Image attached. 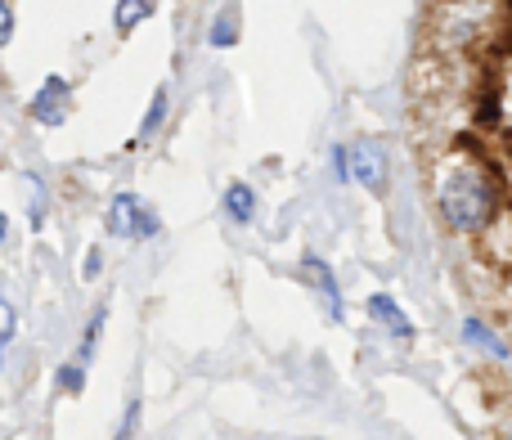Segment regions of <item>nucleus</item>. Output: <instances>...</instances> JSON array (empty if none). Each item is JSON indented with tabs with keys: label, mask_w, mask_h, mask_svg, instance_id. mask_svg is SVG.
I'll use <instances>...</instances> for the list:
<instances>
[{
	"label": "nucleus",
	"mask_w": 512,
	"mask_h": 440,
	"mask_svg": "<svg viewBox=\"0 0 512 440\" xmlns=\"http://www.w3.org/2000/svg\"><path fill=\"white\" fill-rule=\"evenodd\" d=\"M351 176L369 189L387 185V153H382L378 140H355L351 144Z\"/></svg>",
	"instance_id": "obj_1"
},
{
	"label": "nucleus",
	"mask_w": 512,
	"mask_h": 440,
	"mask_svg": "<svg viewBox=\"0 0 512 440\" xmlns=\"http://www.w3.org/2000/svg\"><path fill=\"white\" fill-rule=\"evenodd\" d=\"M108 229H113L117 238H126V234H153V229H158V216L144 212V207L135 203L131 194H122V198H113V212H108Z\"/></svg>",
	"instance_id": "obj_2"
},
{
	"label": "nucleus",
	"mask_w": 512,
	"mask_h": 440,
	"mask_svg": "<svg viewBox=\"0 0 512 440\" xmlns=\"http://www.w3.org/2000/svg\"><path fill=\"white\" fill-rule=\"evenodd\" d=\"M63 99H68V86H63L59 77H50V81L41 86V95H36V104H32L36 122L59 126V122H63Z\"/></svg>",
	"instance_id": "obj_3"
},
{
	"label": "nucleus",
	"mask_w": 512,
	"mask_h": 440,
	"mask_svg": "<svg viewBox=\"0 0 512 440\" xmlns=\"http://www.w3.org/2000/svg\"><path fill=\"white\" fill-rule=\"evenodd\" d=\"M369 310H373V315H378V324L387 328V333L405 337V342H409V337H414V324H409V319H405V310H400L391 297H382V292H378V297H369Z\"/></svg>",
	"instance_id": "obj_4"
},
{
	"label": "nucleus",
	"mask_w": 512,
	"mask_h": 440,
	"mask_svg": "<svg viewBox=\"0 0 512 440\" xmlns=\"http://www.w3.org/2000/svg\"><path fill=\"white\" fill-rule=\"evenodd\" d=\"M225 207H230V216L239 220V225H248V220L256 216V194L248 185H230L225 189Z\"/></svg>",
	"instance_id": "obj_5"
},
{
	"label": "nucleus",
	"mask_w": 512,
	"mask_h": 440,
	"mask_svg": "<svg viewBox=\"0 0 512 440\" xmlns=\"http://www.w3.org/2000/svg\"><path fill=\"white\" fill-rule=\"evenodd\" d=\"M306 270L315 274V283L328 292V306H333V319H337V315H342V297H337V283H333V274H328V265H319L315 256H306Z\"/></svg>",
	"instance_id": "obj_6"
},
{
	"label": "nucleus",
	"mask_w": 512,
	"mask_h": 440,
	"mask_svg": "<svg viewBox=\"0 0 512 440\" xmlns=\"http://www.w3.org/2000/svg\"><path fill=\"white\" fill-rule=\"evenodd\" d=\"M463 333H468L472 342H481V346H486V351H499V355H504V342H499V337L490 333V328L481 324V319H468V324H463Z\"/></svg>",
	"instance_id": "obj_7"
},
{
	"label": "nucleus",
	"mask_w": 512,
	"mask_h": 440,
	"mask_svg": "<svg viewBox=\"0 0 512 440\" xmlns=\"http://www.w3.org/2000/svg\"><path fill=\"white\" fill-rule=\"evenodd\" d=\"M162 117H167V90H158V95H153V108H149V117H144V126H140L144 140H149V135L162 126Z\"/></svg>",
	"instance_id": "obj_8"
},
{
	"label": "nucleus",
	"mask_w": 512,
	"mask_h": 440,
	"mask_svg": "<svg viewBox=\"0 0 512 440\" xmlns=\"http://www.w3.org/2000/svg\"><path fill=\"white\" fill-rule=\"evenodd\" d=\"M153 5H117V27L122 32H131V23H140V18H149Z\"/></svg>",
	"instance_id": "obj_9"
},
{
	"label": "nucleus",
	"mask_w": 512,
	"mask_h": 440,
	"mask_svg": "<svg viewBox=\"0 0 512 440\" xmlns=\"http://www.w3.org/2000/svg\"><path fill=\"white\" fill-rule=\"evenodd\" d=\"M234 36H239V32H234V9H225L221 23L212 27V45H234Z\"/></svg>",
	"instance_id": "obj_10"
},
{
	"label": "nucleus",
	"mask_w": 512,
	"mask_h": 440,
	"mask_svg": "<svg viewBox=\"0 0 512 440\" xmlns=\"http://www.w3.org/2000/svg\"><path fill=\"white\" fill-rule=\"evenodd\" d=\"M59 387H68V391L81 387V364H63V369H59Z\"/></svg>",
	"instance_id": "obj_11"
},
{
	"label": "nucleus",
	"mask_w": 512,
	"mask_h": 440,
	"mask_svg": "<svg viewBox=\"0 0 512 440\" xmlns=\"http://www.w3.org/2000/svg\"><path fill=\"white\" fill-rule=\"evenodd\" d=\"M0 342H14V310H9V306H0Z\"/></svg>",
	"instance_id": "obj_12"
},
{
	"label": "nucleus",
	"mask_w": 512,
	"mask_h": 440,
	"mask_svg": "<svg viewBox=\"0 0 512 440\" xmlns=\"http://www.w3.org/2000/svg\"><path fill=\"white\" fill-rule=\"evenodd\" d=\"M135 418H140V405L131 400V405H126V423H122V432H117V440H126V436L135 432Z\"/></svg>",
	"instance_id": "obj_13"
},
{
	"label": "nucleus",
	"mask_w": 512,
	"mask_h": 440,
	"mask_svg": "<svg viewBox=\"0 0 512 440\" xmlns=\"http://www.w3.org/2000/svg\"><path fill=\"white\" fill-rule=\"evenodd\" d=\"M9 23H14V9H9V5H0V45H5V41H9V32H14V27H9Z\"/></svg>",
	"instance_id": "obj_14"
}]
</instances>
